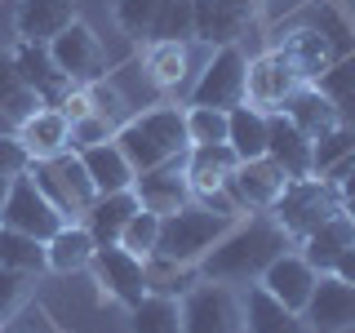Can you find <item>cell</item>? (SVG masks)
<instances>
[{"mask_svg":"<svg viewBox=\"0 0 355 333\" xmlns=\"http://www.w3.org/2000/svg\"><path fill=\"white\" fill-rule=\"evenodd\" d=\"M315 89L333 103V111H338L342 125L355 129V53H347V58L333 62L329 71L315 80Z\"/></svg>","mask_w":355,"mask_h":333,"instance_id":"cell-33","label":"cell"},{"mask_svg":"<svg viewBox=\"0 0 355 333\" xmlns=\"http://www.w3.org/2000/svg\"><path fill=\"white\" fill-rule=\"evenodd\" d=\"M178 307H182V333H244V302L218 280L191 284Z\"/></svg>","mask_w":355,"mask_h":333,"instance_id":"cell-8","label":"cell"},{"mask_svg":"<svg viewBox=\"0 0 355 333\" xmlns=\"http://www.w3.org/2000/svg\"><path fill=\"white\" fill-rule=\"evenodd\" d=\"M18 138L31 151V160H44V155H58V151L71 147V120L58 107H40L31 120L18 125Z\"/></svg>","mask_w":355,"mask_h":333,"instance_id":"cell-27","label":"cell"},{"mask_svg":"<svg viewBox=\"0 0 355 333\" xmlns=\"http://www.w3.org/2000/svg\"><path fill=\"white\" fill-rule=\"evenodd\" d=\"M306 325L311 329H324V333H338V329H355V284L342 280V275H320L315 280V293L306 302Z\"/></svg>","mask_w":355,"mask_h":333,"instance_id":"cell-14","label":"cell"},{"mask_svg":"<svg viewBox=\"0 0 355 333\" xmlns=\"http://www.w3.org/2000/svg\"><path fill=\"white\" fill-rule=\"evenodd\" d=\"M297 85L302 80L288 71V62L275 49L249 62V103H258V107H284V98L293 94Z\"/></svg>","mask_w":355,"mask_h":333,"instance_id":"cell-26","label":"cell"},{"mask_svg":"<svg viewBox=\"0 0 355 333\" xmlns=\"http://www.w3.org/2000/svg\"><path fill=\"white\" fill-rule=\"evenodd\" d=\"M58 111H62L67 120H71V125H76V120H85V116H94V98H89V85H76L71 94H67L62 103H58Z\"/></svg>","mask_w":355,"mask_h":333,"instance_id":"cell-43","label":"cell"},{"mask_svg":"<svg viewBox=\"0 0 355 333\" xmlns=\"http://www.w3.org/2000/svg\"><path fill=\"white\" fill-rule=\"evenodd\" d=\"M0 227L22 231V236H36V240L44 244V240H53V236L67 227V218L58 214V205H53V200L44 196L27 173H18L14 182H9L5 209H0Z\"/></svg>","mask_w":355,"mask_h":333,"instance_id":"cell-9","label":"cell"},{"mask_svg":"<svg viewBox=\"0 0 355 333\" xmlns=\"http://www.w3.org/2000/svg\"><path fill=\"white\" fill-rule=\"evenodd\" d=\"M147 80L155 89H178L191 71V53H187V40H160V44H147Z\"/></svg>","mask_w":355,"mask_h":333,"instance_id":"cell-31","label":"cell"},{"mask_svg":"<svg viewBox=\"0 0 355 333\" xmlns=\"http://www.w3.org/2000/svg\"><path fill=\"white\" fill-rule=\"evenodd\" d=\"M18 67V76H22V85L31 89V94L40 98L44 107H58L67 94H71V80L58 71V62L49 58V44H31V40H18V49L9 53Z\"/></svg>","mask_w":355,"mask_h":333,"instance_id":"cell-12","label":"cell"},{"mask_svg":"<svg viewBox=\"0 0 355 333\" xmlns=\"http://www.w3.org/2000/svg\"><path fill=\"white\" fill-rule=\"evenodd\" d=\"M240 302H244V333H315L306 325L302 311H288L280 298H271L262 284H253Z\"/></svg>","mask_w":355,"mask_h":333,"instance_id":"cell-21","label":"cell"},{"mask_svg":"<svg viewBox=\"0 0 355 333\" xmlns=\"http://www.w3.org/2000/svg\"><path fill=\"white\" fill-rule=\"evenodd\" d=\"M311 155H315V142H311L284 111H271V116H266V160L280 164L284 178H315Z\"/></svg>","mask_w":355,"mask_h":333,"instance_id":"cell-13","label":"cell"},{"mask_svg":"<svg viewBox=\"0 0 355 333\" xmlns=\"http://www.w3.org/2000/svg\"><path fill=\"white\" fill-rule=\"evenodd\" d=\"M80 160H85L89 178H94L98 196L129 191L133 178H138V173H133V164L125 160V151L116 147V138H111V142H94V147H85V151H80Z\"/></svg>","mask_w":355,"mask_h":333,"instance_id":"cell-28","label":"cell"},{"mask_svg":"<svg viewBox=\"0 0 355 333\" xmlns=\"http://www.w3.org/2000/svg\"><path fill=\"white\" fill-rule=\"evenodd\" d=\"M129 333H182V307L169 293H147L129 307Z\"/></svg>","mask_w":355,"mask_h":333,"instance_id":"cell-32","label":"cell"},{"mask_svg":"<svg viewBox=\"0 0 355 333\" xmlns=\"http://www.w3.org/2000/svg\"><path fill=\"white\" fill-rule=\"evenodd\" d=\"M0 266H14V271L40 275L44 271V244L36 236H22V231L0 227Z\"/></svg>","mask_w":355,"mask_h":333,"instance_id":"cell-36","label":"cell"},{"mask_svg":"<svg viewBox=\"0 0 355 333\" xmlns=\"http://www.w3.org/2000/svg\"><path fill=\"white\" fill-rule=\"evenodd\" d=\"M338 209H342V196L329 178H288L280 200L271 205V218L280 222V231L288 240H306L311 231L324 227Z\"/></svg>","mask_w":355,"mask_h":333,"instance_id":"cell-4","label":"cell"},{"mask_svg":"<svg viewBox=\"0 0 355 333\" xmlns=\"http://www.w3.org/2000/svg\"><path fill=\"white\" fill-rule=\"evenodd\" d=\"M27 302H31V275L14 271V266H0V325L14 320Z\"/></svg>","mask_w":355,"mask_h":333,"instance_id":"cell-38","label":"cell"},{"mask_svg":"<svg viewBox=\"0 0 355 333\" xmlns=\"http://www.w3.org/2000/svg\"><path fill=\"white\" fill-rule=\"evenodd\" d=\"M89 271H94V280L107 298H116V302H125V307L147 298V258L129 253L125 244H103V249H94Z\"/></svg>","mask_w":355,"mask_h":333,"instance_id":"cell-11","label":"cell"},{"mask_svg":"<svg viewBox=\"0 0 355 333\" xmlns=\"http://www.w3.org/2000/svg\"><path fill=\"white\" fill-rule=\"evenodd\" d=\"M333 187H338V196H342V200H355V164H351V169L342 173V178H338Z\"/></svg>","mask_w":355,"mask_h":333,"instance_id":"cell-45","label":"cell"},{"mask_svg":"<svg viewBox=\"0 0 355 333\" xmlns=\"http://www.w3.org/2000/svg\"><path fill=\"white\" fill-rule=\"evenodd\" d=\"M49 58L58 62V71H62L71 85H94V80H103V71H107V49H103V40H98V31L85 27L80 18L49 40Z\"/></svg>","mask_w":355,"mask_h":333,"instance_id":"cell-10","label":"cell"},{"mask_svg":"<svg viewBox=\"0 0 355 333\" xmlns=\"http://www.w3.org/2000/svg\"><path fill=\"white\" fill-rule=\"evenodd\" d=\"M240 103H249V58H244L240 44H222L200 71V80L191 89V107L231 111Z\"/></svg>","mask_w":355,"mask_h":333,"instance_id":"cell-7","label":"cell"},{"mask_svg":"<svg viewBox=\"0 0 355 333\" xmlns=\"http://www.w3.org/2000/svg\"><path fill=\"white\" fill-rule=\"evenodd\" d=\"M240 155L231 151V142H196L182 155V173L191 182V196H209L218 187H227V178L236 173Z\"/></svg>","mask_w":355,"mask_h":333,"instance_id":"cell-17","label":"cell"},{"mask_svg":"<svg viewBox=\"0 0 355 333\" xmlns=\"http://www.w3.org/2000/svg\"><path fill=\"white\" fill-rule=\"evenodd\" d=\"M284 169L275 160H240L236 164V173L227 178V187H231V196L240 200L244 209H271L275 200H280V191H284Z\"/></svg>","mask_w":355,"mask_h":333,"instance_id":"cell-18","label":"cell"},{"mask_svg":"<svg viewBox=\"0 0 355 333\" xmlns=\"http://www.w3.org/2000/svg\"><path fill=\"white\" fill-rule=\"evenodd\" d=\"M351 164H355V129L338 125L333 133H324V138L315 142V155H311V169H315V178L338 182Z\"/></svg>","mask_w":355,"mask_h":333,"instance_id":"cell-34","label":"cell"},{"mask_svg":"<svg viewBox=\"0 0 355 333\" xmlns=\"http://www.w3.org/2000/svg\"><path fill=\"white\" fill-rule=\"evenodd\" d=\"M315 280H320V271L302 258V253H280V258H275V262L262 271L258 284H262L271 298H280L288 311H306L311 293H315Z\"/></svg>","mask_w":355,"mask_h":333,"instance_id":"cell-15","label":"cell"},{"mask_svg":"<svg viewBox=\"0 0 355 333\" xmlns=\"http://www.w3.org/2000/svg\"><path fill=\"white\" fill-rule=\"evenodd\" d=\"M71 22H76V0H18L14 9L18 40H31V44H49Z\"/></svg>","mask_w":355,"mask_h":333,"instance_id":"cell-19","label":"cell"},{"mask_svg":"<svg viewBox=\"0 0 355 333\" xmlns=\"http://www.w3.org/2000/svg\"><path fill=\"white\" fill-rule=\"evenodd\" d=\"M333 275H342V280H351V284H355V249H347V253L338 258V266H333Z\"/></svg>","mask_w":355,"mask_h":333,"instance_id":"cell-44","label":"cell"},{"mask_svg":"<svg viewBox=\"0 0 355 333\" xmlns=\"http://www.w3.org/2000/svg\"><path fill=\"white\" fill-rule=\"evenodd\" d=\"M302 249H306L302 258H306L311 266H315L320 275H329L333 266H338L342 253L355 249V222H351V218L338 209V214H333V218L324 222V227H315V231H311V236L302 240Z\"/></svg>","mask_w":355,"mask_h":333,"instance_id":"cell-25","label":"cell"},{"mask_svg":"<svg viewBox=\"0 0 355 333\" xmlns=\"http://www.w3.org/2000/svg\"><path fill=\"white\" fill-rule=\"evenodd\" d=\"M0 133H18V129H14V120H9L5 111H0Z\"/></svg>","mask_w":355,"mask_h":333,"instance_id":"cell-47","label":"cell"},{"mask_svg":"<svg viewBox=\"0 0 355 333\" xmlns=\"http://www.w3.org/2000/svg\"><path fill=\"white\" fill-rule=\"evenodd\" d=\"M253 18L236 14L231 5L222 0H191V40H205V44H236L244 31H249Z\"/></svg>","mask_w":355,"mask_h":333,"instance_id":"cell-22","label":"cell"},{"mask_svg":"<svg viewBox=\"0 0 355 333\" xmlns=\"http://www.w3.org/2000/svg\"><path fill=\"white\" fill-rule=\"evenodd\" d=\"M280 111H284V116H288L297 129L306 133L311 142H320L324 133H333V129L342 125V120H338V111H333V103H329L324 94H320L315 85H297L293 94L284 98V107H280Z\"/></svg>","mask_w":355,"mask_h":333,"instance_id":"cell-24","label":"cell"},{"mask_svg":"<svg viewBox=\"0 0 355 333\" xmlns=\"http://www.w3.org/2000/svg\"><path fill=\"white\" fill-rule=\"evenodd\" d=\"M275 53L288 62V71L297 76L302 85H315L320 76L333 67V49H329V36L315 27H302V31H288V36L275 44Z\"/></svg>","mask_w":355,"mask_h":333,"instance_id":"cell-20","label":"cell"},{"mask_svg":"<svg viewBox=\"0 0 355 333\" xmlns=\"http://www.w3.org/2000/svg\"><path fill=\"white\" fill-rule=\"evenodd\" d=\"M227 142L240 160H262L266 155V111L258 107H231L227 111Z\"/></svg>","mask_w":355,"mask_h":333,"instance_id":"cell-30","label":"cell"},{"mask_svg":"<svg viewBox=\"0 0 355 333\" xmlns=\"http://www.w3.org/2000/svg\"><path fill=\"white\" fill-rule=\"evenodd\" d=\"M94 236H89L85 227H76V222H67L53 240H44V266L58 275H71V271H85L89 262H94Z\"/></svg>","mask_w":355,"mask_h":333,"instance_id":"cell-29","label":"cell"},{"mask_svg":"<svg viewBox=\"0 0 355 333\" xmlns=\"http://www.w3.org/2000/svg\"><path fill=\"white\" fill-rule=\"evenodd\" d=\"M116 147L125 151L133 173H147V169H160L169 160H182L187 147H191V138H187V111L151 107L142 116H129L116 129Z\"/></svg>","mask_w":355,"mask_h":333,"instance_id":"cell-2","label":"cell"},{"mask_svg":"<svg viewBox=\"0 0 355 333\" xmlns=\"http://www.w3.org/2000/svg\"><path fill=\"white\" fill-rule=\"evenodd\" d=\"M155 240H160V214H151V209H138V214L125 222V231H120V244H125L129 253H138V258H151Z\"/></svg>","mask_w":355,"mask_h":333,"instance_id":"cell-37","label":"cell"},{"mask_svg":"<svg viewBox=\"0 0 355 333\" xmlns=\"http://www.w3.org/2000/svg\"><path fill=\"white\" fill-rule=\"evenodd\" d=\"M342 214H347V218L355 222V200H342Z\"/></svg>","mask_w":355,"mask_h":333,"instance_id":"cell-49","label":"cell"},{"mask_svg":"<svg viewBox=\"0 0 355 333\" xmlns=\"http://www.w3.org/2000/svg\"><path fill=\"white\" fill-rule=\"evenodd\" d=\"M280 253H288V236L280 231V222L271 214H258L249 222H236V227L200 258V275H205V280H218V284H253V280H262V271L280 258Z\"/></svg>","mask_w":355,"mask_h":333,"instance_id":"cell-1","label":"cell"},{"mask_svg":"<svg viewBox=\"0 0 355 333\" xmlns=\"http://www.w3.org/2000/svg\"><path fill=\"white\" fill-rule=\"evenodd\" d=\"M89 98H94V116H103L107 125H125V98L116 94L111 85H103V80H94L89 85Z\"/></svg>","mask_w":355,"mask_h":333,"instance_id":"cell-40","label":"cell"},{"mask_svg":"<svg viewBox=\"0 0 355 333\" xmlns=\"http://www.w3.org/2000/svg\"><path fill=\"white\" fill-rule=\"evenodd\" d=\"M27 178L53 200V205H58V214L67 222H71V218H85L89 205L98 200L94 178H89L80 151H71V147L58 151V155H44V160H31L27 164Z\"/></svg>","mask_w":355,"mask_h":333,"instance_id":"cell-5","label":"cell"},{"mask_svg":"<svg viewBox=\"0 0 355 333\" xmlns=\"http://www.w3.org/2000/svg\"><path fill=\"white\" fill-rule=\"evenodd\" d=\"M138 196H133V187L129 191H111V196H98L94 205H89V214L80 227L94 236V244L103 249V244H120V231H125V222L138 214Z\"/></svg>","mask_w":355,"mask_h":333,"instance_id":"cell-23","label":"cell"},{"mask_svg":"<svg viewBox=\"0 0 355 333\" xmlns=\"http://www.w3.org/2000/svg\"><path fill=\"white\" fill-rule=\"evenodd\" d=\"M240 218H222V214H209L205 205H182L178 214H164L160 218V240H155V253L151 258L160 262H173V266H191L200 262L214 244L236 227Z\"/></svg>","mask_w":355,"mask_h":333,"instance_id":"cell-3","label":"cell"},{"mask_svg":"<svg viewBox=\"0 0 355 333\" xmlns=\"http://www.w3.org/2000/svg\"><path fill=\"white\" fill-rule=\"evenodd\" d=\"M116 27L138 44L191 40V0H116Z\"/></svg>","mask_w":355,"mask_h":333,"instance_id":"cell-6","label":"cell"},{"mask_svg":"<svg viewBox=\"0 0 355 333\" xmlns=\"http://www.w3.org/2000/svg\"><path fill=\"white\" fill-rule=\"evenodd\" d=\"M133 196H138L142 209H151V214H178L182 205H191V182H187L182 173V160H169L160 164V169H147L133 178Z\"/></svg>","mask_w":355,"mask_h":333,"instance_id":"cell-16","label":"cell"},{"mask_svg":"<svg viewBox=\"0 0 355 333\" xmlns=\"http://www.w3.org/2000/svg\"><path fill=\"white\" fill-rule=\"evenodd\" d=\"M222 5H231V9H236V14H244V18H258L262 0H222Z\"/></svg>","mask_w":355,"mask_h":333,"instance_id":"cell-46","label":"cell"},{"mask_svg":"<svg viewBox=\"0 0 355 333\" xmlns=\"http://www.w3.org/2000/svg\"><path fill=\"white\" fill-rule=\"evenodd\" d=\"M111 138H116V125H107L103 116H85L71 125V151H85L94 142H111Z\"/></svg>","mask_w":355,"mask_h":333,"instance_id":"cell-41","label":"cell"},{"mask_svg":"<svg viewBox=\"0 0 355 333\" xmlns=\"http://www.w3.org/2000/svg\"><path fill=\"white\" fill-rule=\"evenodd\" d=\"M27 164H31V151L22 147L18 133H0V178L27 173Z\"/></svg>","mask_w":355,"mask_h":333,"instance_id":"cell-42","label":"cell"},{"mask_svg":"<svg viewBox=\"0 0 355 333\" xmlns=\"http://www.w3.org/2000/svg\"><path fill=\"white\" fill-rule=\"evenodd\" d=\"M187 138L196 142H227V111L214 107H187Z\"/></svg>","mask_w":355,"mask_h":333,"instance_id":"cell-39","label":"cell"},{"mask_svg":"<svg viewBox=\"0 0 355 333\" xmlns=\"http://www.w3.org/2000/svg\"><path fill=\"white\" fill-rule=\"evenodd\" d=\"M0 333H5V325H0Z\"/></svg>","mask_w":355,"mask_h":333,"instance_id":"cell-50","label":"cell"},{"mask_svg":"<svg viewBox=\"0 0 355 333\" xmlns=\"http://www.w3.org/2000/svg\"><path fill=\"white\" fill-rule=\"evenodd\" d=\"M40 107H44V103H40L36 94H31L27 85H22V76H18L14 58H9V53L0 49V111H5V116L14 120V129H18L22 120H31Z\"/></svg>","mask_w":355,"mask_h":333,"instance_id":"cell-35","label":"cell"},{"mask_svg":"<svg viewBox=\"0 0 355 333\" xmlns=\"http://www.w3.org/2000/svg\"><path fill=\"white\" fill-rule=\"evenodd\" d=\"M9 182H14V178H0V209H5V196H9Z\"/></svg>","mask_w":355,"mask_h":333,"instance_id":"cell-48","label":"cell"}]
</instances>
